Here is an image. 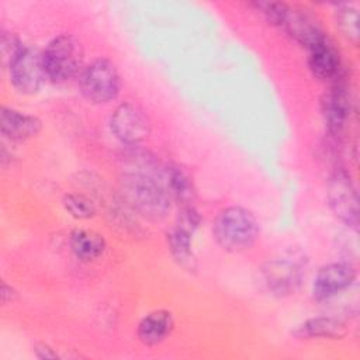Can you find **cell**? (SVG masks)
I'll return each mask as SVG.
<instances>
[{
  "label": "cell",
  "instance_id": "14",
  "mask_svg": "<svg viewBox=\"0 0 360 360\" xmlns=\"http://www.w3.org/2000/svg\"><path fill=\"white\" fill-rule=\"evenodd\" d=\"M42 128L38 117L21 112L10 107H1L0 129L10 141H25L35 136Z\"/></svg>",
  "mask_w": 360,
  "mask_h": 360
},
{
  "label": "cell",
  "instance_id": "10",
  "mask_svg": "<svg viewBox=\"0 0 360 360\" xmlns=\"http://www.w3.org/2000/svg\"><path fill=\"white\" fill-rule=\"evenodd\" d=\"M321 112L330 134H340L346 127L352 112V97L346 84L338 80L323 93L321 98Z\"/></svg>",
  "mask_w": 360,
  "mask_h": 360
},
{
  "label": "cell",
  "instance_id": "16",
  "mask_svg": "<svg viewBox=\"0 0 360 360\" xmlns=\"http://www.w3.org/2000/svg\"><path fill=\"white\" fill-rule=\"evenodd\" d=\"M347 332L346 323L332 316H316L307 319L295 330L294 336L300 339H339Z\"/></svg>",
  "mask_w": 360,
  "mask_h": 360
},
{
  "label": "cell",
  "instance_id": "15",
  "mask_svg": "<svg viewBox=\"0 0 360 360\" xmlns=\"http://www.w3.org/2000/svg\"><path fill=\"white\" fill-rule=\"evenodd\" d=\"M174 319L172 312L158 309L143 316L138 325V338L143 345L155 346L163 342L173 330Z\"/></svg>",
  "mask_w": 360,
  "mask_h": 360
},
{
  "label": "cell",
  "instance_id": "18",
  "mask_svg": "<svg viewBox=\"0 0 360 360\" xmlns=\"http://www.w3.org/2000/svg\"><path fill=\"white\" fill-rule=\"evenodd\" d=\"M163 183L172 200H177L179 202L187 205L194 198V183L183 167L177 165L167 166L163 172Z\"/></svg>",
  "mask_w": 360,
  "mask_h": 360
},
{
  "label": "cell",
  "instance_id": "24",
  "mask_svg": "<svg viewBox=\"0 0 360 360\" xmlns=\"http://www.w3.org/2000/svg\"><path fill=\"white\" fill-rule=\"evenodd\" d=\"M35 353L39 359H55V357H58V354L49 346H46L45 343L38 345L35 347Z\"/></svg>",
  "mask_w": 360,
  "mask_h": 360
},
{
  "label": "cell",
  "instance_id": "1",
  "mask_svg": "<svg viewBox=\"0 0 360 360\" xmlns=\"http://www.w3.org/2000/svg\"><path fill=\"white\" fill-rule=\"evenodd\" d=\"M122 188L128 201L145 217L160 218L170 210L172 197L163 183V176L156 177L145 170V162L122 177Z\"/></svg>",
  "mask_w": 360,
  "mask_h": 360
},
{
  "label": "cell",
  "instance_id": "2",
  "mask_svg": "<svg viewBox=\"0 0 360 360\" xmlns=\"http://www.w3.org/2000/svg\"><path fill=\"white\" fill-rule=\"evenodd\" d=\"M212 233L222 249L238 253L255 245L259 236V224L249 210L233 205L217 215Z\"/></svg>",
  "mask_w": 360,
  "mask_h": 360
},
{
  "label": "cell",
  "instance_id": "12",
  "mask_svg": "<svg viewBox=\"0 0 360 360\" xmlns=\"http://www.w3.org/2000/svg\"><path fill=\"white\" fill-rule=\"evenodd\" d=\"M280 28L307 49L328 38L322 25L312 14H309L307 10L295 8L291 6H288L287 14Z\"/></svg>",
  "mask_w": 360,
  "mask_h": 360
},
{
  "label": "cell",
  "instance_id": "22",
  "mask_svg": "<svg viewBox=\"0 0 360 360\" xmlns=\"http://www.w3.org/2000/svg\"><path fill=\"white\" fill-rule=\"evenodd\" d=\"M24 48L22 42L10 32H3L1 34V55H3V62L7 63V66L13 62V59L18 55V52Z\"/></svg>",
  "mask_w": 360,
  "mask_h": 360
},
{
  "label": "cell",
  "instance_id": "20",
  "mask_svg": "<svg viewBox=\"0 0 360 360\" xmlns=\"http://www.w3.org/2000/svg\"><path fill=\"white\" fill-rule=\"evenodd\" d=\"M63 207L77 219H87L96 214L94 202L83 194H66L63 197Z\"/></svg>",
  "mask_w": 360,
  "mask_h": 360
},
{
  "label": "cell",
  "instance_id": "19",
  "mask_svg": "<svg viewBox=\"0 0 360 360\" xmlns=\"http://www.w3.org/2000/svg\"><path fill=\"white\" fill-rule=\"evenodd\" d=\"M335 22L340 34L357 44L359 41V11L353 6L342 4L335 11Z\"/></svg>",
  "mask_w": 360,
  "mask_h": 360
},
{
  "label": "cell",
  "instance_id": "3",
  "mask_svg": "<svg viewBox=\"0 0 360 360\" xmlns=\"http://www.w3.org/2000/svg\"><path fill=\"white\" fill-rule=\"evenodd\" d=\"M46 77L52 82H66L83 70V48L72 34L55 37L42 52Z\"/></svg>",
  "mask_w": 360,
  "mask_h": 360
},
{
  "label": "cell",
  "instance_id": "7",
  "mask_svg": "<svg viewBox=\"0 0 360 360\" xmlns=\"http://www.w3.org/2000/svg\"><path fill=\"white\" fill-rule=\"evenodd\" d=\"M326 197L336 218L349 226H357L359 198L356 187L347 172L339 169L329 177Z\"/></svg>",
  "mask_w": 360,
  "mask_h": 360
},
{
  "label": "cell",
  "instance_id": "13",
  "mask_svg": "<svg viewBox=\"0 0 360 360\" xmlns=\"http://www.w3.org/2000/svg\"><path fill=\"white\" fill-rule=\"evenodd\" d=\"M308 66L319 80H338L342 70V59L329 37L308 49Z\"/></svg>",
  "mask_w": 360,
  "mask_h": 360
},
{
  "label": "cell",
  "instance_id": "11",
  "mask_svg": "<svg viewBox=\"0 0 360 360\" xmlns=\"http://www.w3.org/2000/svg\"><path fill=\"white\" fill-rule=\"evenodd\" d=\"M356 278V270L349 263H329L321 267L312 283V297L325 301L349 288Z\"/></svg>",
  "mask_w": 360,
  "mask_h": 360
},
{
  "label": "cell",
  "instance_id": "4",
  "mask_svg": "<svg viewBox=\"0 0 360 360\" xmlns=\"http://www.w3.org/2000/svg\"><path fill=\"white\" fill-rule=\"evenodd\" d=\"M79 86L89 101L104 104L118 96L121 77L111 60L100 58L83 68L79 75Z\"/></svg>",
  "mask_w": 360,
  "mask_h": 360
},
{
  "label": "cell",
  "instance_id": "8",
  "mask_svg": "<svg viewBox=\"0 0 360 360\" xmlns=\"http://www.w3.org/2000/svg\"><path fill=\"white\" fill-rule=\"evenodd\" d=\"M110 128L120 142L136 145L148 138L150 121L141 107L132 103H122L114 110L110 118Z\"/></svg>",
  "mask_w": 360,
  "mask_h": 360
},
{
  "label": "cell",
  "instance_id": "17",
  "mask_svg": "<svg viewBox=\"0 0 360 360\" xmlns=\"http://www.w3.org/2000/svg\"><path fill=\"white\" fill-rule=\"evenodd\" d=\"M69 243L73 255L83 262L96 260L105 250L104 238L100 233L87 229H75L70 233Z\"/></svg>",
  "mask_w": 360,
  "mask_h": 360
},
{
  "label": "cell",
  "instance_id": "9",
  "mask_svg": "<svg viewBox=\"0 0 360 360\" xmlns=\"http://www.w3.org/2000/svg\"><path fill=\"white\" fill-rule=\"evenodd\" d=\"M305 267L295 256H285L270 260L262 269L263 281L267 290L276 295H285L300 285Z\"/></svg>",
  "mask_w": 360,
  "mask_h": 360
},
{
  "label": "cell",
  "instance_id": "23",
  "mask_svg": "<svg viewBox=\"0 0 360 360\" xmlns=\"http://www.w3.org/2000/svg\"><path fill=\"white\" fill-rule=\"evenodd\" d=\"M18 297V292L8 284L3 283L1 284V301L3 304H8V302H13L15 301Z\"/></svg>",
  "mask_w": 360,
  "mask_h": 360
},
{
  "label": "cell",
  "instance_id": "5",
  "mask_svg": "<svg viewBox=\"0 0 360 360\" xmlns=\"http://www.w3.org/2000/svg\"><path fill=\"white\" fill-rule=\"evenodd\" d=\"M201 224V217L193 205H184L179 212L174 226L167 233L169 250L174 260L187 270L195 269L193 236Z\"/></svg>",
  "mask_w": 360,
  "mask_h": 360
},
{
  "label": "cell",
  "instance_id": "6",
  "mask_svg": "<svg viewBox=\"0 0 360 360\" xmlns=\"http://www.w3.org/2000/svg\"><path fill=\"white\" fill-rule=\"evenodd\" d=\"M8 72L14 89L22 94L37 93L45 79H48L44 68L42 52L28 45H24L8 65Z\"/></svg>",
  "mask_w": 360,
  "mask_h": 360
},
{
  "label": "cell",
  "instance_id": "21",
  "mask_svg": "<svg viewBox=\"0 0 360 360\" xmlns=\"http://www.w3.org/2000/svg\"><path fill=\"white\" fill-rule=\"evenodd\" d=\"M252 6L263 15L269 24L278 28L281 27V22L288 10V4L281 1H255Z\"/></svg>",
  "mask_w": 360,
  "mask_h": 360
}]
</instances>
